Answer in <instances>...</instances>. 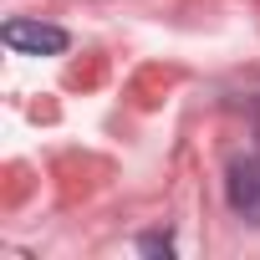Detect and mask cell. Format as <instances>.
Returning a JSON list of instances; mask_svg holds the SVG:
<instances>
[{"label": "cell", "instance_id": "1", "mask_svg": "<svg viewBox=\"0 0 260 260\" xmlns=\"http://www.w3.org/2000/svg\"><path fill=\"white\" fill-rule=\"evenodd\" d=\"M6 46L11 51H21V56H61L67 51V31L61 26H51V21H36V16H16V21H6Z\"/></svg>", "mask_w": 260, "mask_h": 260}, {"label": "cell", "instance_id": "2", "mask_svg": "<svg viewBox=\"0 0 260 260\" xmlns=\"http://www.w3.org/2000/svg\"><path fill=\"white\" fill-rule=\"evenodd\" d=\"M224 194H230V209L260 230V158H235L230 164V179H224Z\"/></svg>", "mask_w": 260, "mask_h": 260}, {"label": "cell", "instance_id": "3", "mask_svg": "<svg viewBox=\"0 0 260 260\" xmlns=\"http://www.w3.org/2000/svg\"><path fill=\"white\" fill-rule=\"evenodd\" d=\"M138 250H143V255H174V240H169V235H143Z\"/></svg>", "mask_w": 260, "mask_h": 260}]
</instances>
